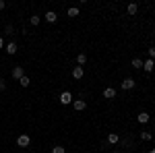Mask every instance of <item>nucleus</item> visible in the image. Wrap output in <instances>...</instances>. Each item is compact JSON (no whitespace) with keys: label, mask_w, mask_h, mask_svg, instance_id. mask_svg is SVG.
<instances>
[{"label":"nucleus","mask_w":155,"mask_h":153,"mask_svg":"<svg viewBox=\"0 0 155 153\" xmlns=\"http://www.w3.org/2000/svg\"><path fill=\"white\" fill-rule=\"evenodd\" d=\"M58 99H60L62 106H68V104H72V93H71V91H62Z\"/></svg>","instance_id":"1"},{"label":"nucleus","mask_w":155,"mask_h":153,"mask_svg":"<svg viewBox=\"0 0 155 153\" xmlns=\"http://www.w3.org/2000/svg\"><path fill=\"white\" fill-rule=\"evenodd\" d=\"M29 143H31L29 135H19V137H17V145H19V147H27Z\"/></svg>","instance_id":"2"},{"label":"nucleus","mask_w":155,"mask_h":153,"mask_svg":"<svg viewBox=\"0 0 155 153\" xmlns=\"http://www.w3.org/2000/svg\"><path fill=\"white\" fill-rule=\"evenodd\" d=\"M72 108H74L77 112H83L85 108H87V101H85V99H74V101H72Z\"/></svg>","instance_id":"3"},{"label":"nucleus","mask_w":155,"mask_h":153,"mask_svg":"<svg viewBox=\"0 0 155 153\" xmlns=\"http://www.w3.org/2000/svg\"><path fill=\"white\" fill-rule=\"evenodd\" d=\"M11 75H12V79H15V81H19L21 77H25V72H23V66H15Z\"/></svg>","instance_id":"4"},{"label":"nucleus","mask_w":155,"mask_h":153,"mask_svg":"<svg viewBox=\"0 0 155 153\" xmlns=\"http://www.w3.org/2000/svg\"><path fill=\"white\" fill-rule=\"evenodd\" d=\"M44 19H46L48 23H56V19H58V15H56L54 11H48L46 15H44Z\"/></svg>","instance_id":"5"},{"label":"nucleus","mask_w":155,"mask_h":153,"mask_svg":"<svg viewBox=\"0 0 155 153\" xmlns=\"http://www.w3.org/2000/svg\"><path fill=\"white\" fill-rule=\"evenodd\" d=\"M122 89H126V91H130V89H134V81H132L130 77L122 81Z\"/></svg>","instance_id":"6"},{"label":"nucleus","mask_w":155,"mask_h":153,"mask_svg":"<svg viewBox=\"0 0 155 153\" xmlns=\"http://www.w3.org/2000/svg\"><path fill=\"white\" fill-rule=\"evenodd\" d=\"M143 68H145V71H147V72H151V71H153V68H155V60L147 58V60H145V62H143Z\"/></svg>","instance_id":"7"},{"label":"nucleus","mask_w":155,"mask_h":153,"mask_svg":"<svg viewBox=\"0 0 155 153\" xmlns=\"http://www.w3.org/2000/svg\"><path fill=\"white\" fill-rule=\"evenodd\" d=\"M104 97H106V99H114V97H116V91H114L112 87H107V89H104Z\"/></svg>","instance_id":"8"},{"label":"nucleus","mask_w":155,"mask_h":153,"mask_svg":"<svg viewBox=\"0 0 155 153\" xmlns=\"http://www.w3.org/2000/svg\"><path fill=\"white\" fill-rule=\"evenodd\" d=\"M72 77L74 79H83V66H74L72 68Z\"/></svg>","instance_id":"9"},{"label":"nucleus","mask_w":155,"mask_h":153,"mask_svg":"<svg viewBox=\"0 0 155 153\" xmlns=\"http://www.w3.org/2000/svg\"><path fill=\"white\" fill-rule=\"evenodd\" d=\"M4 48H6V54H11V56H12V54H17V44H15V42L6 44Z\"/></svg>","instance_id":"10"},{"label":"nucleus","mask_w":155,"mask_h":153,"mask_svg":"<svg viewBox=\"0 0 155 153\" xmlns=\"http://www.w3.org/2000/svg\"><path fill=\"white\" fill-rule=\"evenodd\" d=\"M118 141H120L118 132H110V135H107V143H112V145H116Z\"/></svg>","instance_id":"11"},{"label":"nucleus","mask_w":155,"mask_h":153,"mask_svg":"<svg viewBox=\"0 0 155 153\" xmlns=\"http://www.w3.org/2000/svg\"><path fill=\"white\" fill-rule=\"evenodd\" d=\"M126 11H128V15H132V17H134V15H137V11H139V4H134V2H130V4L126 6Z\"/></svg>","instance_id":"12"},{"label":"nucleus","mask_w":155,"mask_h":153,"mask_svg":"<svg viewBox=\"0 0 155 153\" xmlns=\"http://www.w3.org/2000/svg\"><path fill=\"white\" fill-rule=\"evenodd\" d=\"M137 118H139V122H141V124H147V122H149V114H147V112H141Z\"/></svg>","instance_id":"13"},{"label":"nucleus","mask_w":155,"mask_h":153,"mask_svg":"<svg viewBox=\"0 0 155 153\" xmlns=\"http://www.w3.org/2000/svg\"><path fill=\"white\" fill-rule=\"evenodd\" d=\"M139 137H141V139H143V141H151V139H153V135H151V132H149V130H143V132H141V135H139Z\"/></svg>","instance_id":"14"},{"label":"nucleus","mask_w":155,"mask_h":153,"mask_svg":"<svg viewBox=\"0 0 155 153\" xmlns=\"http://www.w3.org/2000/svg\"><path fill=\"white\" fill-rule=\"evenodd\" d=\"M132 68H143V60L134 58V60H132Z\"/></svg>","instance_id":"15"},{"label":"nucleus","mask_w":155,"mask_h":153,"mask_svg":"<svg viewBox=\"0 0 155 153\" xmlns=\"http://www.w3.org/2000/svg\"><path fill=\"white\" fill-rule=\"evenodd\" d=\"M29 77H21V79H19V85H21V87H29Z\"/></svg>","instance_id":"16"},{"label":"nucleus","mask_w":155,"mask_h":153,"mask_svg":"<svg viewBox=\"0 0 155 153\" xmlns=\"http://www.w3.org/2000/svg\"><path fill=\"white\" fill-rule=\"evenodd\" d=\"M39 21H41V19H39V15H33V17L29 19V23L33 25V27H35V25H39Z\"/></svg>","instance_id":"17"},{"label":"nucleus","mask_w":155,"mask_h":153,"mask_svg":"<svg viewBox=\"0 0 155 153\" xmlns=\"http://www.w3.org/2000/svg\"><path fill=\"white\" fill-rule=\"evenodd\" d=\"M68 17H79V8H77V6H72V8H68Z\"/></svg>","instance_id":"18"},{"label":"nucleus","mask_w":155,"mask_h":153,"mask_svg":"<svg viewBox=\"0 0 155 153\" xmlns=\"http://www.w3.org/2000/svg\"><path fill=\"white\" fill-rule=\"evenodd\" d=\"M77 62H79V64L83 66L85 62H87V56H85V54H79V56H77Z\"/></svg>","instance_id":"19"},{"label":"nucleus","mask_w":155,"mask_h":153,"mask_svg":"<svg viewBox=\"0 0 155 153\" xmlns=\"http://www.w3.org/2000/svg\"><path fill=\"white\" fill-rule=\"evenodd\" d=\"M52 153H66V149H64V147H60V145H56V147L52 149Z\"/></svg>","instance_id":"20"},{"label":"nucleus","mask_w":155,"mask_h":153,"mask_svg":"<svg viewBox=\"0 0 155 153\" xmlns=\"http://www.w3.org/2000/svg\"><path fill=\"white\" fill-rule=\"evenodd\" d=\"M12 31H15V27H12V25H6V27H4V33L12 35Z\"/></svg>","instance_id":"21"},{"label":"nucleus","mask_w":155,"mask_h":153,"mask_svg":"<svg viewBox=\"0 0 155 153\" xmlns=\"http://www.w3.org/2000/svg\"><path fill=\"white\" fill-rule=\"evenodd\" d=\"M149 58L155 60V48H151V50H149Z\"/></svg>","instance_id":"22"},{"label":"nucleus","mask_w":155,"mask_h":153,"mask_svg":"<svg viewBox=\"0 0 155 153\" xmlns=\"http://www.w3.org/2000/svg\"><path fill=\"white\" fill-rule=\"evenodd\" d=\"M122 145L124 147H130V139H122Z\"/></svg>","instance_id":"23"},{"label":"nucleus","mask_w":155,"mask_h":153,"mask_svg":"<svg viewBox=\"0 0 155 153\" xmlns=\"http://www.w3.org/2000/svg\"><path fill=\"white\" fill-rule=\"evenodd\" d=\"M4 89H6V83H4L2 79H0V91H4Z\"/></svg>","instance_id":"24"},{"label":"nucleus","mask_w":155,"mask_h":153,"mask_svg":"<svg viewBox=\"0 0 155 153\" xmlns=\"http://www.w3.org/2000/svg\"><path fill=\"white\" fill-rule=\"evenodd\" d=\"M4 6H6V2H4V0H0V11H2Z\"/></svg>","instance_id":"25"},{"label":"nucleus","mask_w":155,"mask_h":153,"mask_svg":"<svg viewBox=\"0 0 155 153\" xmlns=\"http://www.w3.org/2000/svg\"><path fill=\"white\" fill-rule=\"evenodd\" d=\"M4 48V39H2V35H0V50Z\"/></svg>","instance_id":"26"},{"label":"nucleus","mask_w":155,"mask_h":153,"mask_svg":"<svg viewBox=\"0 0 155 153\" xmlns=\"http://www.w3.org/2000/svg\"><path fill=\"white\" fill-rule=\"evenodd\" d=\"M149 153H155V149H151V151H149Z\"/></svg>","instance_id":"27"},{"label":"nucleus","mask_w":155,"mask_h":153,"mask_svg":"<svg viewBox=\"0 0 155 153\" xmlns=\"http://www.w3.org/2000/svg\"><path fill=\"white\" fill-rule=\"evenodd\" d=\"M114 153H122V151H114Z\"/></svg>","instance_id":"28"}]
</instances>
